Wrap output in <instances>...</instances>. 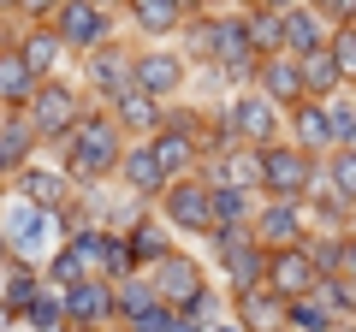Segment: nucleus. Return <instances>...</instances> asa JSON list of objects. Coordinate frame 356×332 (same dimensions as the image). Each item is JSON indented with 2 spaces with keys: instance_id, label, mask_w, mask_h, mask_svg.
I'll use <instances>...</instances> for the list:
<instances>
[{
  "instance_id": "obj_1",
  "label": "nucleus",
  "mask_w": 356,
  "mask_h": 332,
  "mask_svg": "<svg viewBox=\"0 0 356 332\" xmlns=\"http://www.w3.org/2000/svg\"><path fill=\"white\" fill-rule=\"evenodd\" d=\"M54 149H60V172L65 179H72L77 190H95V184L119 179V160H125L131 137L119 131V119L107 113V107H89Z\"/></svg>"
},
{
  "instance_id": "obj_2",
  "label": "nucleus",
  "mask_w": 356,
  "mask_h": 332,
  "mask_svg": "<svg viewBox=\"0 0 356 332\" xmlns=\"http://www.w3.org/2000/svg\"><path fill=\"white\" fill-rule=\"evenodd\" d=\"M208 249H214V267L226 279V297H243V291H261L267 285V249L255 243L250 226H214L208 231Z\"/></svg>"
},
{
  "instance_id": "obj_3",
  "label": "nucleus",
  "mask_w": 356,
  "mask_h": 332,
  "mask_svg": "<svg viewBox=\"0 0 356 332\" xmlns=\"http://www.w3.org/2000/svg\"><path fill=\"white\" fill-rule=\"evenodd\" d=\"M255 65H261V48H255V36H250V18H243V13H214V53H208V77L250 90V83H255Z\"/></svg>"
},
{
  "instance_id": "obj_4",
  "label": "nucleus",
  "mask_w": 356,
  "mask_h": 332,
  "mask_svg": "<svg viewBox=\"0 0 356 332\" xmlns=\"http://www.w3.org/2000/svg\"><path fill=\"white\" fill-rule=\"evenodd\" d=\"M315 184H321V160L309 149H297L291 137L261 149V196H273V202H309Z\"/></svg>"
},
{
  "instance_id": "obj_5",
  "label": "nucleus",
  "mask_w": 356,
  "mask_h": 332,
  "mask_svg": "<svg viewBox=\"0 0 356 332\" xmlns=\"http://www.w3.org/2000/svg\"><path fill=\"white\" fill-rule=\"evenodd\" d=\"M83 113H89V101L65 83V77H42L36 95H30V107H24V125L36 131V142H60Z\"/></svg>"
},
{
  "instance_id": "obj_6",
  "label": "nucleus",
  "mask_w": 356,
  "mask_h": 332,
  "mask_svg": "<svg viewBox=\"0 0 356 332\" xmlns=\"http://www.w3.org/2000/svg\"><path fill=\"white\" fill-rule=\"evenodd\" d=\"M191 72H196V65L184 60L178 48H166V42H149V48H137V53H131V77H137V90L149 95V101H161V107L184 95Z\"/></svg>"
},
{
  "instance_id": "obj_7",
  "label": "nucleus",
  "mask_w": 356,
  "mask_h": 332,
  "mask_svg": "<svg viewBox=\"0 0 356 332\" xmlns=\"http://www.w3.org/2000/svg\"><path fill=\"white\" fill-rule=\"evenodd\" d=\"M154 214H161L172 231H184V238H208V231H214V190H208L202 172L172 179V184H166V196L154 202Z\"/></svg>"
},
{
  "instance_id": "obj_8",
  "label": "nucleus",
  "mask_w": 356,
  "mask_h": 332,
  "mask_svg": "<svg viewBox=\"0 0 356 332\" xmlns=\"http://www.w3.org/2000/svg\"><path fill=\"white\" fill-rule=\"evenodd\" d=\"M220 119H226V131L243 142V149H267V142H285V113L267 95L255 90H238L226 107H220Z\"/></svg>"
},
{
  "instance_id": "obj_9",
  "label": "nucleus",
  "mask_w": 356,
  "mask_h": 332,
  "mask_svg": "<svg viewBox=\"0 0 356 332\" xmlns=\"http://www.w3.org/2000/svg\"><path fill=\"white\" fill-rule=\"evenodd\" d=\"M0 231H6V249H13L18 261H48L54 256V238H60V219L42 214V208L18 202V196H6V208H0Z\"/></svg>"
},
{
  "instance_id": "obj_10",
  "label": "nucleus",
  "mask_w": 356,
  "mask_h": 332,
  "mask_svg": "<svg viewBox=\"0 0 356 332\" xmlns=\"http://www.w3.org/2000/svg\"><path fill=\"white\" fill-rule=\"evenodd\" d=\"M250 231H255V243H261V249H303V243L315 238L309 208H303V202H273V196H261V202H255Z\"/></svg>"
},
{
  "instance_id": "obj_11",
  "label": "nucleus",
  "mask_w": 356,
  "mask_h": 332,
  "mask_svg": "<svg viewBox=\"0 0 356 332\" xmlns=\"http://www.w3.org/2000/svg\"><path fill=\"white\" fill-rule=\"evenodd\" d=\"M149 285H154V297H161L166 308L184 315V308L208 291V267H202V256H191V249H172L161 267H149Z\"/></svg>"
},
{
  "instance_id": "obj_12",
  "label": "nucleus",
  "mask_w": 356,
  "mask_h": 332,
  "mask_svg": "<svg viewBox=\"0 0 356 332\" xmlns=\"http://www.w3.org/2000/svg\"><path fill=\"white\" fill-rule=\"evenodd\" d=\"M137 90V77H131V48L107 42V48L83 53V95H95V107H113L119 95Z\"/></svg>"
},
{
  "instance_id": "obj_13",
  "label": "nucleus",
  "mask_w": 356,
  "mask_h": 332,
  "mask_svg": "<svg viewBox=\"0 0 356 332\" xmlns=\"http://www.w3.org/2000/svg\"><path fill=\"white\" fill-rule=\"evenodd\" d=\"M54 36L65 42V53H95V48L113 42V13L89 6V0H65L54 13Z\"/></svg>"
},
{
  "instance_id": "obj_14",
  "label": "nucleus",
  "mask_w": 356,
  "mask_h": 332,
  "mask_svg": "<svg viewBox=\"0 0 356 332\" xmlns=\"http://www.w3.org/2000/svg\"><path fill=\"white\" fill-rule=\"evenodd\" d=\"M6 196H18V202H30V208H42V214H54V219H60L65 208L77 202V184L65 179L60 166H36V160H30L24 172H18V179L6 184Z\"/></svg>"
},
{
  "instance_id": "obj_15",
  "label": "nucleus",
  "mask_w": 356,
  "mask_h": 332,
  "mask_svg": "<svg viewBox=\"0 0 356 332\" xmlns=\"http://www.w3.org/2000/svg\"><path fill=\"white\" fill-rule=\"evenodd\" d=\"M65 303V332H102V326H119V308H113V285L107 279H83L72 291H60Z\"/></svg>"
},
{
  "instance_id": "obj_16",
  "label": "nucleus",
  "mask_w": 356,
  "mask_h": 332,
  "mask_svg": "<svg viewBox=\"0 0 356 332\" xmlns=\"http://www.w3.org/2000/svg\"><path fill=\"white\" fill-rule=\"evenodd\" d=\"M131 30H137L143 42H172L184 36V24H191L196 13H202V0H131Z\"/></svg>"
},
{
  "instance_id": "obj_17",
  "label": "nucleus",
  "mask_w": 356,
  "mask_h": 332,
  "mask_svg": "<svg viewBox=\"0 0 356 332\" xmlns=\"http://www.w3.org/2000/svg\"><path fill=\"white\" fill-rule=\"evenodd\" d=\"M255 95H267V101L280 107V113H291V107H303V72H297L291 53H261V65H255Z\"/></svg>"
},
{
  "instance_id": "obj_18",
  "label": "nucleus",
  "mask_w": 356,
  "mask_h": 332,
  "mask_svg": "<svg viewBox=\"0 0 356 332\" xmlns=\"http://www.w3.org/2000/svg\"><path fill=\"white\" fill-rule=\"evenodd\" d=\"M321 285L315 261H309V249H267V291L285 297V303H297V297H309Z\"/></svg>"
},
{
  "instance_id": "obj_19",
  "label": "nucleus",
  "mask_w": 356,
  "mask_h": 332,
  "mask_svg": "<svg viewBox=\"0 0 356 332\" xmlns=\"http://www.w3.org/2000/svg\"><path fill=\"white\" fill-rule=\"evenodd\" d=\"M208 184H226V190H250L261 196V149H243V142H232L226 154H214V160L196 166Z\"/></svg>"
},
{
  "instance_id": "obj_20",
  "label": "nucleus",
  "mask_w": 356,
  "mask_h": 332,
  "mask_svg": "<svg viewBox=\"0 0 356 332\" xmlns=\"http://www.w3.org/2000/svg\"><path fill=\"white\" fill-rule=\"evenodd\" d=\"M36 83H42V77L30 72L24 48L6 36V42H0V113H24L30 95H36Z\"/></svg>"
},
{
  "instance_id": "obj_21",
  "label": "nucleus",
  "mask_w": 356,
  "mask_h": 332,
  "mask_svg": "<svg viewBox=\"0 0 356 332\" xmlns=\"http://www.w3.org/2000/svg\"><path fill=\"white\" fill-rule=\"evenodd\" d=\"M119 184H125L131 196H143L149 208H154V202L166 196V184H172V179L161 172V160H154L149 137H143V142H131V149H125V160H119Z\"/></svg>"
},
{
  "instance_id": "obj_22",
  "label": "nucleus",
  "mask_w": 356,
  "mask_h": 332,
  "mask_svg": "<svg viewBox=\"0 0 356 332\" xmlns=\"http://www.w3.org/2000/svg\"><path fill=\"white\" fill-rule=\"evenodd\" d=\"M285 137L297 142V149H309L315 160H327L339 142H332V125H327V101H303L285 113Z\"/></svg>"
},
{
  "instance_id": "obj_23",
  "label": "nucleus",
  "mask_w": 356,
  "mask_h": 332,
  "mask_svg": "<svg viewBox=\"0 0 356 332\" xmlns=\"http://www.w3.org/2000/svg\"><path fill=\"white\" fill-rule=\"evenodd\" d=\"M125 243H131V261H137V273L161 267V261H166V256L178 249V243H172V226H166L161 214H143L137 226L125 231Z\"/></svg>"
},
{
  "instance_id": "obj_24",
  "label": "nucleus",
  "mask_w": 356,
  "mask_h": 332,
  "mask_svg": "<svg viewBox=\"0 0 356 332\" xmlns=\"http://www.w3.org/2000/svg\"><path fill=\"white\" fill-rule=\"evenodd\" d=\"M36 149L42 142H36V131L24 125V113H0V179L13 184L18 172L36 160Z\"/></svg>"
},
{
  "instance_id": "obj_25",
  "label": "nucleus",
  "mask_w": 356,
  "mask_h": 332,
  "mask_svg": "<svg viewBox=\"0 0 356 332\" xmlns=\"http://www.w3.org/2000/svg\"><path fill=\"white\" fill-rule=\"evenodd\" d=\"M42 285H48V279H42V261H18V256H6V285H0V308H6V315L18 320V315H24V308L42 297Z\"/></svg>"
},
{
  "instance_id": "obj_26",
  "label": "nucleus",
  "mask_w": 356,
  "mask_h": 332,
  "mask_svg": "<svg viewBox=\"0 0 356 332\" xmlns=\"http://www.w3.org/2000/svg\"><path fill=\"white\" fill-rule=\"evenodd\" d=\"M232 320L243 332H280L285 326V297H273L267 285L261 291H243V297H232Z\"/></svg>"
},
{
  "instance_id": "obj_27",
  "label": "nucleus",
  "mask_w": 356,
  "mask_h": 332,
  "mask_svg": "<svg viewBox=\"0 0 356 332\" xmlns=\"http://www.w3.org/2000/svg\"><path fill=\"white\" fill-rule=\"evenodd\" d=\"M327 42H332V24L315 13V6H291V13H285V53H291V60L321 53Z\"/></svg>"
},
{
  "instance_id": "obj_28",
  "label": "nucleus",
  "mask_w": 356,
  "mask_h": 332,
  "mask_svg": "<svg viewBox=\"0 0 356 332\" xmlns=\"http://www.w3.org/2000/svg\"><path fill=\"white\" fill-rule=\"evenodd\" d=\"M18 48H24V60H30V72L36 77H60V60H65V42L54 36V24H24L18 30Z\"/></svg>"
},
{
  "instance_id": "obj_29",
  "label": "nucleus",
  "mask_w": 356,
  "mask_h": 332,
  "mask_svg": "<svg viewBox=\"0 0 356 332\" xmlns=\"http://www.w3.org/2000/svg\"><path fill=\"white\" fill-rule=\"evenodd\" d=\"M107 113L119 119V131H125L131 142H143V137H154V131H161V101H149V95H143V90L119 95V101L107 107Z\"/></svg>"
},
{
  "instance_id": "obj_30",
  "label": "nucleus",
  "mask_w": 356,
  "mask_h": 332,
  "mask_svg": "<svg viewBox=\"0 0 356 332\" xmlns=\"http://www.w3.org/2000/svg\"><path fill=\"white\" fill-rule=\"evenodd\" d=\"M113 308H119V326H137L143 315H154V308H166V303L154 297L149 273H131V279H119V285H113Z\"/></svg>"
},
{
  "instance_id": "obj_31",
  "label": "nucleus",
  "mask_w": 356,
  "mask_h": 332,
  "mask_svg": "<svg viewBox=\"0 0 356 332\" xmlns=\"http://www.w3.org/2000/svg\"><path fill=\"white\" fill-rule=\"evenodd\" d=\"M297 72H303V101H332V95L344 90V83H339V65H332L327 48H321V53H303Z\"/></svg>"
},
{
  "instance_id": "obj_32",
  "label": "nucleus",
  "mask_w": 356,
  "mask_h": 332,
  "mask_svg": "<svg viewBox=\"0 0 356 332\" xmlns=\"http://www.w3.org/2000/svg\"><path fill=\"white\" fill-rule=\"evenodd\" d=\"M149 149H154V160H161V172H166V179H191L196 166H202V160H196V149H191L184 137H172V131H154V137H149Z\"/></svg>"
},
{
  "instance_id": "obj_33",
  "label": "nucleus",
  "mask_w": 356,
  "mask_h": 332,
  "mask_svg": "<svg viewBox=\"0 0 356 332\" xmlns=\"http://www.w3.org/2000/svg\"><path fill=\"white\" fill-rule=\"evenodd\" d=\"M332 326H344V320H332V308L321 303L315 291L297 297V303H285V332H332Z\"/></svg>"
},
{
  "instance_id": "obj_34",
  "label": "nucleus",
  "mask_w": 356,
  "mask_h": 332,
  "mask_svg": "<svg viewBox=\"0 0 356 332\" xmlns=\"http://www.w3.org/2000/svg\"><path fill=\"white\" fill-rule=\"evenodd\" d=\"M42 279H48L54 291H72V285L89 279V267H83V256H77L72 243H54V256L42 261Z\"/></svg>"
},
{
  "instance_id": "obj_35",
  "label": "nucleus",
  "mask_w": 356,
  "mask_h": 332,
  "mask_svg": "<svg viewBox=\"0 0 356 332\" xmlns=\"http://www.w3.org/2000/svg\"><path fill=\"white\" fill-rule=\"evenodd\" d=\"M321 184L356 208V149H332L327 160H321Z\"/></svg>"
},
{
  "instance_id": "obj_36",
  "label": "nucleus",
  "mask_w": 356,
  "mask_h": 332,
  "mask_svg": "<svg viewBox=\"0 0 356 332\" xmlns=\"http://www.w3.org/2000/svg\"><path fill=\"white\" fill-rule=\"evenodd\" d=\"M208 190H214V226H250L255 219V202H261V196L226 190V184H208Z\"/></svg>"
},
{
  "instance_id": "obj_37",
  "label": "nucleus",
  "mask_w": 356,
  "mask_h": 332,
  "mask_svg": "<svg viewBox=\"0 0 356 332\" xmlns=\"http://www.w3.org/2000/svg\"><path fill=\"white\" fill-rule=\"evenodd\" d=\"M303 249H309V261H315L321 279H339V267H344V231H315Z\"/></svg>"
},
{
  "instance_id": "obj_38",
  "label": "nucleus",
  "mask_w": 356,
  "mask_h": 332,
  "mask_svg": "<svg viewBox=\"0 0 356 332\" xmlns=\"http://www.w3.org/2000/svg\"><path fill=\"white\" fill-rule=\"evenodd\" d=\"M250 36L261 53H285V13H261V6H250Z\"/></svg>"
},
{
  "instance_id": "obj_39",
  "label": "nucleus",
  "mask_w": 356,
  "mask_h": 332,
  "mask_svg": "<svg viewBox=\"0 0 356 332\" xmlns=\"http://www.w3.org/2000/svg\"><path fill=\"white\" fill-rule=\"evenodd\" d=\"M327 125H332V142H339V149H356V101H350V90H339L327 101Z\"/></svg>"
},
{
  "instance_id": "obj_40",
  "label": "nucleus",
  "mask_w": 356,
  "mask_h": 332,
  "mask_svg": "<svg viewBox=\"0 0 356 332\" xmlns=\"http://www.w3.org/2000/svg\"><path fill=\"white\" fill-rule=\"evenodd\" d=\"M327 53H332V65H339V83H344V90H356V24L332 30Z\"/></svg>"
},
{
  "instance_id": "obj_41",
  "label": "nucleus",
  "mask_w": 356,
  "mask_h": 332,
  "mask_svg": "<svg viewBox=\"0 0 356 332\" xmlns=\"http://www.w3.org/2000/svg\"><path fill=\"white\" fill-rule=\"evenodd\" d=\"M315 297L332 308V320H356V285L350 279H321Z\"/></svg>"
},
{
  "instance_id": "obj_42",
  "label": "nucleus",
  "mask_w": 356,
  "mask_h": 332,
  "mask_svg": "<svg viewBox=\"0 0 356 332\" xmlns=\"http://www.w3.org/2000/svg\"><path fill=\"white\" fill-rule=\"evenodd\" d=\"M321 18H327L332 30H344V24H356V0H309Z\"/></svg>"
},
{
  "instance_id": "obj_43",
  "label": "nucleus",
  "mask_w": 356,
  "mask_h": 332,
  "mask_svg": "<svg viewBox=\"0 0 356 332\" xmlns=\"http://www.w3.org/2000/svg\"><path fill=\"white\" fill-rule=\"evenodd\" d=\"M60 6H65V0H18V18H24V24H54Z\"/></svg>"
},
{
  "instance_id": "obj_44",
  "label": "nucleus",
  "mask_w": 356,
  "mask_h": 332,
  "mask_svg": "<svg viewBox=\"0 0 356 332\" xmlns=\"http://www.w3.org/2000/svg\"><path fill=\"white\" fill-rule=\"evenodd\" d=\"M339 279L356 285V231H344V267H339Z\"/></svg>"
},
{
  "instance_id": "obj_45",
  "label": "nucleus",
  "mask_w": 356,
  "mask_h": 332,
  "mask_svg": "<svg viewBox=\"0 0 356 332\" xmlns=\"http://www.w3.org/2000/svg\"><path fill=\"white\" fill-rule=\"evenodd\" d=\"M261 13H291V6H309V0H255Z\"/></svg>"
},
{
  "instance_id": "obj_46",
  "label": "nucleus",
  "mask_w": 356,
  "mask_h": 332,
  "mask_svg": "<svg viewBox=\"0 0 356 332\" xmlns=\"http://www.w3.org/2000/svg\"><path fill=\"white\" fill-rule=\"evenodd\" d=\"M208 332H243V326H238V320L226 315V320H214V326H208Z\"/></svg>"
},
{
  "instance_id": "obj_47",
  "label": "nucleus",
  "mask_w": 356,
  "mask_h": 332,
  "mask_svg": "<svg viewBox=\"0 0 356 332\" xmlns=\"http://www.w3.org/2000/svg\"><path fill=\"white\" fill-rule=\"evenodd\" d=\"M89 6H102V13H113V6H131V0H89Z\"/></svg>"
},
{
  "instance_id": "obj_48",
  "label": "nucleus",
  "mask_w": 356,
  "mask_h": 332,
  "mask_svg": "<svg viewBox=\"0 0 356 332\" xmlns=\"http://www.w3.org/2000/svg\"><path fill=\"white\" fill-rule=\"evenodd\" d=\"M0 18H18V0H0Z\"/></svg>"
},
{
  "instance_id": "obj_49",
  "label": "nucleus",
  "mask_w": 356,
  "mask_h": 332,
  "mask_svg": "<svg viewBox=\"0 0 356 332\" xmlns=\"http://www.w3.org/2000/svg\"><path fill=\"white\" fill-rule=\"evenodd\" d=\"M214 6H232V0H202V13H214Z\"/></svg>"
},
{
  "instance_id": "obj_50",
  "label": "nucleus",
  "mask_w": 356,
  "mask_h": 332,
  "mask_svg": "<svg viewBox=\"0 0 356 332\" xmlns=\"http://www.w3.org/2000/svg\"><path fill=\"white\" fill-rule=\"evenodd\" d=\"M6 256H13V249H6V231H0V261H6Z\"/></svg>"
},
{
  "instance_id": "obj_51",
  "label": "nucleus",
  "mask_w": 356,
  "mask_h": 332,
  "mask_svg": "<svg viewBox=\"0 0 356 332\" xmlns=\"http://www.w3.org/2000/svg\"><path fill=\"white\" fill-rule=\"evenodd\" d=\"M332 332H356V320H344V326H332Z\"/></svg>"
},
{
  "instance_id": "obj_52",
  "label": "nucleus",
  "mask_w": 356,
  "mask_h": 332,
  "mask_svg": "<svg viewBox=\"0 0 356 332\" xmlns=\"http://www.w3.org/2000/svg\"><path fill=\"white\" fill-rule=\"evenodd\" d=\"M0 208H6V179H0Z\"/></svg>"
},
{
  "instance_id": "obj_53",
  "label": "nucleus",
  "mask_w": 356,
  "mask_h": 332,
  "mask_svg": "<svg viewBox=\"0 0 356 332\" xmlns=\"http://www.w3.org/2000/svg\"><path fill=\"white\" fill-rule=\"evenodd\" d=\"M0 285H6V261H0Z\"/></svg>"
},
{
  "instance_id": "obj_54",
  "label": "nucleus",
  "mask_w": 356,
  "mask_h": 332,
  "mask_svg": "<svg viewBox=\"0 0 356 332\" xmlns=\"http://www.w3.org/2000/svg\"><path fill=\"white\" fill-rule=\"evenodd\" d=\"M102 332H125V326H102Z\"/></svg>"
},
{
  "instance_id": "obj_55",
  "label": "nucleus",
  "mask_w": 356,
  "mask_h": 332,
  "mask_svg": "<svg viewBox=\"0 0 356 332\" xmlns=\"http://www.w3.org/2000/svg\"><path fill=\"white\" fill-rule=\"evenodd\" d=\"M0 42H6V36H0Z\"/></svg>"
},
{
  "instance_id": "obj_56",
  "label": "nucleus",
  "mask_w": 356,
  "mask_h": 332,
  "mask_svg": "<svg viewBox=\"0 0 356 332\" xmlns=\"http://www.w3.org/2000/svg\"><path fill=\"white\" fill-rule=\"evenodd\" d=\"M280 332H285V326H280Z\"/></svg>"
}]
</instances>
